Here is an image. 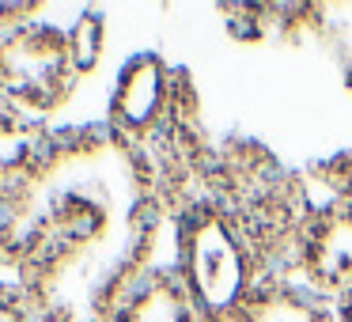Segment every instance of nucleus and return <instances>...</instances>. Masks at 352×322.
Returning a JSON list of instances; mask_svg holds the SVG:
<instances>
[{"instance_id":"7ed1b4c3","label":"nucleus","mask_w":352,"mask_h":322,"mask_svg":"<svg viewBox=\"0 0 352 322\" xmlns=\"http://www.w3.org/2000/svg\"><path fill=\"white\" fill-rule=\"evenodd\" d=\"M170 103V72L160 54H137L122 69L110 99V118L125 133H148Z\"/></svg>"},{"instance_id":"39448f33","label":"nucleus","mask_w":352,"mask_h":322,"mask_svg":"<svg viewBox=\"0 0 352 322\" xmlns=\"http://www.w3.org/2000/svg\"><path fill=\"white\" fill-rule=\"evenodd\" d=\"M239 322H341L318 296L299 288H258Z\"/></svg>"},{"instance_id":"0eeeda50","label":"nucleus","mask_w":352,"mask_h":322,"mask_svg":"<svg viewBox=\"0 0 352 322\" xmlns=\"http://www.w3.org/2000/svg\"><path fill=\"white\" fill-rule=\"evenodd\" d=\"M102 50H107V19L99 12H84V16L72 23V31L65 34V57H69V69L76 76L95 72V65L102 61Z\"/></svg>"},{"instance_id":"f257e3e1","label":"nucleus","mask_w":352,"mask_h":322,"mask_svg":"<svg viewBox=\"0 0 352 322\" xmlns=\"http://www.w3.org/2000/svg\"><path fill=\"white\" fill-rule=\"evenodd\" d=\"M178 281L201 322H239L254 299V258L235 224L220 213H197L182 231Z\"/></svg>"},{"instance_id":"20e7f679","label":"nucleus","mask_w":352,"mask_h":322,"mask_svg":"<svg viewBox=\"0 0 352 322\" xmlns=\"http://www.w3.org/2000/svg\"><path fill=\"white\" fill-rule=\"evenodd\" d=\"M307 261L314 269V281L329 284L337 292L352 288V208L329 213L307 239Z\"/></svg>"},{"instance_id":"f03ea898","label":"nucleus","mask_w":352,"mask_h":322,"mask_svg":"<svg viewBox=\"0 0 352 322\" xmlns=\"http://www.w3.org/2000/svg\"><path fill=\"white\" fill-rule=\"evenodd\" d=\"M65 39L57 31H12L0 42V84L19 99H54L57 84L69 76Z\"/></svg>"},{"instance_id":"423d86ee","label":"nucleus","mask_w":352,"mask_h":322,"mask_svg":"<svg viewBox=\"0 0 352 322\" xmlns=\"http://www.w3.org/2000/svg\"><path fill=\"white\" fill-rule=\"evenodd\" d=\"M118 322H201L193 311L190 296H186L178 277H160V281L144 284L129 307L122 311Z\"/></svg>"}]
</instances>
